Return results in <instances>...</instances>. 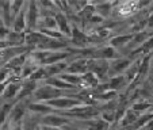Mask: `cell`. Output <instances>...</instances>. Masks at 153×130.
Returning a JSON list of instances; mask_svg holds the SVG:
<instances>
[{
	"label": "cell",
	"instance_id": "obj_1",
	"mask_svg": "<svg viewBox=\"0 0 153 130\" xmlns=\"http://www.w3.org/2000/svg\"><path fill=\"white\" fill-rule=\"evenodd\" d=\"M62 96H68L67 91L58 90V88H54L52 85H48V84H42L37 88V91L34 92L33 98L35 99V102H43L46 103L49 100H53V99L57 98H62Z\"/></svg>",
	"mask_w": 153,
	"mask_h": 130
},
{
	"label": "cell",
	"instance_id": "obj_2",
	"mask_svg": "<svg viewBox=\"0 0 153 130\" xmlns=\"http://www.w3.org/2000/svg\"><path fill=\"white\" fill-rule=\"evenodd\" d=\"M29 103L30 102L27 99L14 102V106H12L11 113H10V117H8V123L11 126L23 123V121H25L23 118L26 117V113L29 111Z\"/></svg>",
	"mask_w": 153,
	"mask_h": 130
},
{
	"label": "cell",
	"instance_id": "obj_3",
	"mask_svg": "<svg viewBox=\"0 0 153 130\" xmlns=\"http://www.w3.org/2000/svg\"><path fill=\"white\" fill-rule=\"evenodd\" d=\"M48 106H50L53 110H60V111H68L72 110L77 106H83V102L79 100V99L73 98V96H62V98H57L53 99V100L46 102Z\"/></svg>",
	"mask_w": 153,
	"mask_h": 130
},
{
	"label": "cell",
	"instance_id": "obj_4",
	"mask_svg": "<svg viewBox=\"0 0 153 130\" xmlns=\"http://www.w3.org/2000/svg\"><path fill=\"white\" fill-rule=\"evenodd\" d=\"M64 117H73V118H81V119H91L95 118V117L99 115V110H96L94 106H87V104H83V106H77L72 110L68 111H62Z\"/></svg>",
	"mask_w": 153,
	"mask_h": 130
},
{
	"label": "cell",
	"instance_id": "obj_5",
	"mask_svg": "<svg viewBox=\"0 0 153 130\" xmlns=\"http://www.w3.org/2000/svg\"><path fill=\"white\" fill-rule=\"evenodd\" d=\"M39 6L37 1H27L26 7V19H27V30L29 31H34L38 29V23H39Z\"/></svg>",
	"mask_w": 153,
	"mask_h": 130
},
{
	"label": "cell",
	"instance_id": "obj_6",
	"mask_svg": "<svg viewBox=\"0 0 153 130\" xmlns=\"http://www.w3.org/2000/svg\"><path fill=\"white\" fill-rule=\"evenodd\" d=\"M73 45L81 48V49H85V46L88 43H95L99 41L98 37H92V35H88L77 26H72V37H71Z\"/></svg>",
	"mask_w": 153,
	"mask_h": 130
},
{
	"label": "cell",
	"instance_id": "obj_7",
	"mask_svg": "<svg viewBox=\"0 0 153 130\" xmlns=\"http://www.w3.org/2000/svg\"><path fill=\"white\" fill-rule=\"evenodd\" d=\"M110 71V61L98 60V58H88V72H92L99 79H104Z\"/></svg>",
	"mask_w": 153,
	"mask_h": 130
},
{
	"label": "cell",
	"instance_id": "obj_8",
	"mask_svg": "<svg viewBox=\"0 0 153 130\" xmlns=\"http://www.w3.org/2000/svg\"><path fill=\"white\" fill-rule=\"evenodd\" d=\"M71 121L64 115H58L56 113L48 114V115H43L42 118H39V126H49V127H62L69 125Z\"/></svg>",
	"mask_w": 153,
	"mask_h": 130
},
{
	"label": "cell",
	"instance_id": "obj_9",
	"mask_svg": "<svg viewBox=\"0 0 153 130\" xmlns=\"http://www.w3.org/2000/svg\"><path fill=\"white\" fill-rule=\"evenodd\" d=\"M133 64L131 58H127V57H119L117 60L110 61V71H108V75L113 76H119L122 75L123 72H126L129 69V67Z\"/></svg>",
	"mask_w": 153,
	"mask_h": 130
},
{
	"label": "cell",
	"instance_id": "obj_10",
	"mask_svg": "<svg viewBox=\"0 0 153 130\" xmlns=\"http://www.w3.org/2000/svg\"><path fill=\"white\" fill-rule=\"evenodd\" d=\"M54 18H56V22H57L58 31L67 38L72 37V26H71V23H69V18L61 11H58L57 14L54 15Z\"/></svg>",
	"mask_w": 153,
	"mask_h": 130
},
{
	"label": "cell",
	"instance_id": "obj_11",
	"mask_svg": "<svg viewBox=\"0 0 153 130\" xmlns=\"http://www.w3.org/2000/svg\"><path fill=\"white\" fill-rule=\"evenodd\" d=\"M87 72H88V58H77V60L68 64L67 73L83 76V75H85Z\"/></svg>",
	"mask_w": 153,
	"mask_h": 130
},
{
	"label": "cell",
	"instance_id": "obj_12",
	"mask_svg": "<svg viewBox=\"0 0 153 130\" xmlns=\"http://www.w3.org/2000/svg\"><path fill=\"white\" fill-rule=\"evenodd\" d=\"M38 87H39V85H38V81L30 80V79H27V80H23L22 88H20L19 94H18L16 99H15V102L25 100V99H27L29 96H33V95H34V92L37 91Z\"/></svg>",
	"mask_w": 153,
	"mask_h": 130
},
{
	"label": "cell",
	"instance_id": "obj_13",
	"mask_svg": "<svg viewBox=\"0 0 153 130\" xmlns=\"http://www.w3.org/2000/svg\"><path fill=\"white\" fill-rule=\"evenodd\" d=\"M22 84H23V80H22V79L12 80L11 83L6 87V90H4L3 95H1V99H4V100H11V99H14V102H15L20 88H22Z\"/></svg>",
	"mask_w": 153,
	"mask_h": 130
},
{
	"label": "cell",
	"instance_id": "obj_14",
	"mask_svg": "<svg viewBox=\"0 0 153 130\" xmlns=\"http://www.w3.org/2000/svg\"><path fill=\"white\" fill-rule=\"evenodd\" d=\"M38 68H39V64L35 61V58L33 57L31 53H30L27 60H26V62H25V65H23V68H22V75H20L22 80H27Z\"/></svg>",
	"mask_w": 153,
	"mask_h": 130
},
{
	"label": "cell",
	"instance_id": "obj_15",
	"mask_svg": "<svg viewBox=\"0 0 153 130\" xmlns=\"http://www.w3.org/2000/svg\"><path fill=\"white\" fill-rule=\"evenodd\" d=\"M27 7V4H26ZM26 7L18 14V16L12 22V31L15 33H25L27 29V19H26Z\"/></svg>",
	"mask_w": 153,
	"mask_h": 130
},
{
	"label": "cell",
	"instance_id": "obj_16",
	"mask_svg": "<svg viewBox=\"0 0 153 130\" xmlns=\"http://www.w3.org/2000/svg\"><path fill=\"white\" fill-rule=\"evenodd\" d=\"M0 15L3 18L4 26L10 29V26H12V22H14L11 12V1H1L0 3Z\"/></svg>",
	"mask_w": 153,
	"mask_h": 130
},
{
	"label": "cell",
	"instance_id": "obj_17",
	"mask_svg": "<svg viewBox=\"0 0 153 130\" xmlns=\"http://www.w3.org/2000/svg\"><path fill=\"white\" fill-rule=\"evenodd\" d=\"M29 111L34 114H42V117H43V115H48V114H52L54 110L50 106H48L46 103H43V102L34 100L29 103Z\"/></svg>",
	"mask_w": 153,
	"mask_h": 130
},
{
	"label": "cell",
	"instance_id": "obj_18",
	"mask_svg": "<svg viewBox=\"0 0 153 130\" xmlns=\"http://www.w3.org/2000/svg\"><path fill=\"white\" fill-rule=\"evenodd\" d=\"M45 71L48 73V77H57V76L62 75V73L67 72L68 68V62L65 61H61V62L53 64V65H49V67H43Z\"/></svg>",
	"mask_w": 153,
	"mask_h": 130
},
{
	"label": "cell",
	"instance_id": "obj_19",
	"mask_svg": "<svg viewBox=\"0 0 153 130\" xmlns=\"http://www.w3.org/2000/svg\"><path fill=\"white\" fill-rule=\"evenodd\" d=\"M43 84H48V85H52L54 88H58V90H62V91H73L76 90L77 87H73L71 84H68L67 81H64L61 77H49L46 80L43 81Z\"/></svg>",
	"mask_w": 153,
	"mask_h": 130
},
{
	"label": "cell",
	"instance_id": "obj_20",
	"mask_svg": "<svg viewBox=\"0 0 153 130\" xmlns=\"http://www.w3.org/2000/svg\"><path fill=\"white\" fill-rule=\"evenodd\" d=\"M133 38H134L133 33H129V34H121V35H114V37L110 38L108 43H110V46H113V48H119V46H125V45H127L129 42H131Z\"/></svg>",
	"mask_w": 153,
	"mask_h": 130
},
{
	"label": "cell",
	"instance_id": "obj_21",
	"mask_svg": "<svg viewBox=\"0 0 153 130\" xmlns=\"http://www.w3.org/2000/svg\"><path fill=\"white\" fill-rule=\"evenodd\" d=\"M100 85V79L92 72H87L81 76V87H88V88H98Z\"/></svg>",
	"mask_w": 153,
	"mask_h": 130
},
{
	"label": "cell",
	"instance_id": "obj_22",
	"mask_svg": "<svg viewBox=\"0 0 153 130\" xmlns=\"http://www.w3.org/2000/svg\"><path fill=\"white\" fill-rule=\"evenodd\" d=\"M140 113H137V111L131 110V108H127L126 113H125V115L122 117L121 122H119V125H121L122 127H126V126H133L134 122L137 121V119L140 118Z\"/></svg>",
	"mask_w": 153,
	"mask_h": 130
},
{
	"label": "cell",
	"instance_id": "obj_23",
	"mask_svg": "<svg viewBox=\"0 0 153 130\" xmlns=\"http://www.w3.org/2000/svg\"><path fill=\"white\" fill-rule=\"evenodd\" d=\"M127 81H126V77H125V75H119V76H113V77H110V80H108V83L106 84V90L107 91H118L119 88H121L122 85H125Z\"/></svg>",
	"mask_w": 153,
	"mask_h": 130
},
{
	"label": "cell",
	"instance_id": "obj_24",
	"mask_svg": "<svg viewBox=\"0 0 153 130\" xmlns=\"http://www.w3.org/2000/svg\"><path fill=\"white\" fill-rule=\"evenodd\" d=\"M140 64H141V58H138V60H136L129 67V69L126 71V75H125V77H126V81L127 83H131V81H136L137 76H138V72H140Z\"/></svg>",
	"mask_w": 153,
	"mask_h": 130
},
{
	"label": "cell",
	"instance_id": "obj_25",
	"mask_svg": "<svg viewBox=\"0 0 153 130\" xmlns=\"http://www.w3.org/2000/svg\"><path fill=\"white\" fill-rule=\"evenodd\" d=\"M12 106H14V102H6V103L0 104V127L4 126L8 122V117Z\"/></svg>",
	"mask_w": 153,
	"mask_h": 130
},
{
	"label": "cell",
	"instance_id": "obj_26",
	"mask_svg": "<svg viewBox=\"0 0 153 130\" xmlns=\"http://www.w3.org/2000/svg\"><path fill=\"white\" fill-rule=\"evenodd\" d=\"M152 58H153L152 53H150V54H148V56H144V57L141 58V64H140V72H138V76H137V79H136V81H134V83H137L140 79L144 77V76L148 73V71H149V68H150V60H152Z\"/></svg>",
	"mask_w": 153,
	"mask_h": 130
},
{
	"label": "cell",
	"instance_id": "obj_27",
	"mask_svg": "<svg viewBox=\"0 0 153 130\" xmlns=\"http://www.w3.org/2000/svg\"><path fill=\"white\" fill-rule=\"evenodd\" d=\"M113 3H108V1H104V3H99V4H95V14L104 18L110 16L111 14V10H113Z\"/></svg>",
	"mask_w": 153,
	"mask_h": 130
},
{
	"label": "cell",
	"instance_id": "obj_28",
	"mask_svg": "<svg viewBox=\"0 0 153 130\" xmlns=\"http://www.w3.org/2000/svg\"><path fill=\"white\" fill-rule=\"evenodd\" d=\"M153 50V37H150L149 39L146 41V42H144L140 48H137V49L131 50V56H136V54H141L142 56H148L150 54Z\"/></svg>",
	"mask_w": 153,
	"mask_h": 130
},
{
	"label": "cell",
	"instance_id": "obj_29",
	"mask_svg": "<svg viewBox=\"0 0 153 130\" xmlns=\"http://www.w3.org/2000/svg\"><path fill=\"white\" fill-rule=\"evenodd\" d=\"M94 15H95V4L94 3H88L80 12H79V18H80L83 22H88Z\"/></svg>",
	"mask_w": 153,
	"mask_h": 130
},
{
	"label": "cell",
	"instance_id": "obj_30",
	"mask_svg": "<svg viewBox=\"0 0 153 130\" xmlns=\"http://www.w3.org/2000/svg\"><path fill=\"white\" fill-rule=\"evenodd\" d=\"M58 77H61L64 81H67L68 84H71V85L76 87H81V76H77V75H72V73H62V75H60Z\"/></svg>",
	"mask_w": 153,
	"mask_h": 130
},
{
	"label": "cell",
	"instance_id": "obj_31",
	"mask_svg": "<svg viewBox=\"0 0 153 130\" xmlns=\"http://www.w3.org/2000/svg\"><path fill=\"white\" fill-rule=\"evenodd\" d=\"M150 119H153V114H144V115H141L138 119H137L136 122H134V125H133V129H134V130L144 129V127L146 126V125H148V122H149Z\"/></svg>",
	"mask_w": 153,
	"mask_h": 130
},
{
	"label": "cell",
	"instance_id": "obj_32",
	"mask_svg": "<svg viewBox=\"0 0 153 130\" xmlns=\"http://www.w3.org/2000/svg\"><path fill=\"white\" fill-rule=\"evenodd\" d=\"M137 8H138V3H123L119 6V14L129 15L131 12L137 11Z\"/></svg>",
	"mask_w": 153,
	"mask_h": 130
},
{
	"label": "cell",
	"instance_id": "obj_33",
	"mask_svg": "<svg viewBox=\"0 0 153 130\" xmlns=\"http://www.w3.org/2000/svg\"><path fill=\"white\" fill-rule=\"evenodd\" d=\"M29 79H30V80H34V81H41V80L45 81L46 79H49V77H48V73H46V71H45V68L39 67L31 76H30Z\"/></svg>",
	"mask_w": 153,
	"mask_h": 130
},
{
	"label": "cell",
	"instance_id": "obj_34",
	"mask_svg": "<svg viewBox=\"0 0 153 130\" xmlns=\"http://www.w3.org/2000/svg\"><path fill=\"white\" fill-rule=\"evenodd\" d=\"M149 38H150V35L148 31H140V33H137V34H134V38L131 42H133L134 45H140V43L142 45V43L146 42Z\"/></svg>",
	"mask_w": 153,
	"mask_h": 130
},
{
	"label": "cell",
	"instance_id": "obj_35",
	"mask_svg": "<svg viewBox=\"0 0 153 130\" xmlns=\"http://www.w3.org/2000/svg\"><path fill=\"white\" fill-rule=\"evenodd\" d=\"M152 107V103H149V102H136V103L131 106V110L137 111V113H142V111L148 110V108H150Z\"/></svg>",
	"mask_w": 153,
	"mask_h": 130
},
{
	"label": "cell",
	"instance_id": "obj_36",
	"mask_svg": "<svg viewBox=\"0 0 153 130\" xmlns=\"http://www.w3.org/2000/svg\"><path fill=\"white\" fill-rule=\"evenodd\" d=\"M102 119L103 121H106L107 123H111V122L115 121V111L111 110V111H104L103 114H102Z\"/></svg>",
	"mask_w": 153,
	"mask_h": 130
},
{
	"label": "cell",
	"instance_id": "obj_37",
	"mask_svg": "<svg viewBox=\"0 0 153 130\" xmlns=\"http://www.w3.org/2000/svg\"><path fill=\"white\" fill-rule=\"evenodd\" d=\"M11 30L6 26H0V41H6Z\"/></svg>",
	"mask_w": 153,
	"mask_h": 130
},
{
	"label": "cell",
	"instance_id": "obj_38",
	"mask_svg": "<svg viewBox=\"0 0 153 130\" xmlns=\"http://www.w3.org/2000/svg\"><path fill=\"white\" fill-rule=\"evenodd\" d=\"M88 22H90V23H92V25H96V23H100V22H103V18L95 14L90 20H88Z\"/></svg>",
	"mask_w": 153,
	"mask_h": 130
},
{
	"label": "cell",
	"instance_id": "obj_39",
	"mask_svg": "<svg viewBox=\"0 0 153 130\" xmlns=\"http://www.w3.org/2000/svg\"><path fill=\"white\" fill-rule=\"evenodd\" d=\"M146 26L149 27V29H153V14H150L149 18L146 19Z\"/></svg>",
	"mask_w": 153,
	"mask_h": 130
},
{
	"label": "cell",
	"instance_id": "obj_40",
	"mask_svg": "<svg viewBox=\"0 0 153 130\" xmlns=\"http://www.w3.org/2000/svg\"><path fill=\"white\" fill-rule=\"evenodd\" d=\"M142 130H153V119H150V121L148 122V125Z\"/></svg>",
	"mask_w": 153,
	"mask_h": 130
},
{
	"label": "cell",
	"instance_id": "obj_41",
	"mask_svg": "<svg viewBox=\"0 0 153 130\" xmlns=\"http://www.w3.org/2000/svg\"><path fill=\"white\" fill-rule=\"evenodd\" d=\"M41 130H62L60 127H49V126H41Z\"/></svg>",
	"mask_w": 153,
	"mask_h": 130
},
{
	"label": "cell",
	"instance_id": "obj_42",
	"mask_svg": "<svg viewBox=\"0 0 153 130\" xmlns=\"http://www.w3.org/2000/svg\"><path fill=\"white\" fill-rule=\"evenodd\" d=\"M0 26H4V22H3V18H1V15H0Z\"/></svg>",
	"mask_w": 153,
	"mask_h": 130
},
{
	"label": "cell",
	"instance_id": "obj_43",
	"mask_svg": "<svg viewBox=\"0 0 153 130\" xmlns=\"http://www.w3.org/2000/svg\"><path fill=\"white\" fill-rule=\"evenodd\" d=\"M35 130H41V126H38V127H37V129H35Z\"/></svg>",
	"mask_w": 153,
	"mask_h": 130
},
{
	"label": "cell",
	"instance_id": "obj_44",
	"mask_svg": "<svg viewBox=\"0 0 153 130\" xmlns=\"http://www.w3.org/2000/svg\"><path fill=\"white\" fill-rule=\"evenodd\" d=\"M152 68H153V64H152Z\"/></svg>",
	"mask_w": 153,
	"mask_h": 130
},
{
	"label": "cell",
	"instance_id": "obj_45",
	"mask_svg": "<svg viewBox=\"0 0 153 130\" xmlns=\"http://www.w3.org/2000/svg\"><path fill=\"white\" fill-rule=\"evenodd\" d=\"M88 130H91V129H88Z\"/></svg>",
	"mask_w": 153,
	"mask_h": 130
}]
</instances>
